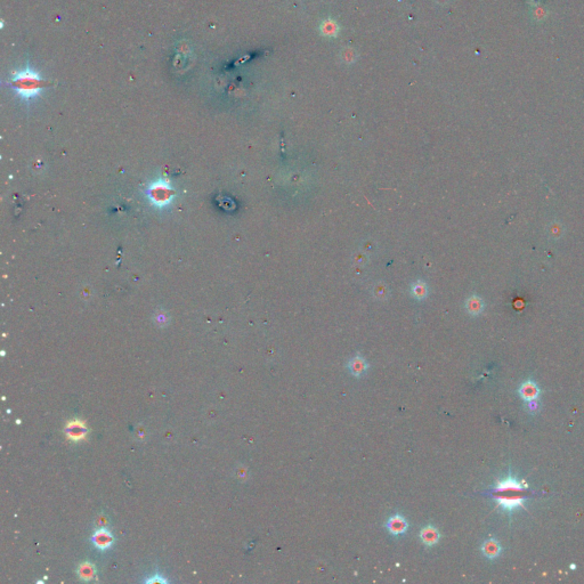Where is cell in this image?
<instances>
[{
  "instance_id": "7",
  "label": "cell",
  "mask_w": 584,
  "mask_h": 584,
  "mask_svg": "<svg viewBox=\"0 0 584 584\" xmlns=\"http://www.w3.org/2000/svg\"><path fill=\"white\" fill-rule=\"evenodd\" d=\"M318 30L323 37L332 39V38H337L339 36L340 25L333 19H325L321 22Z\"/></svg>"
},
{
  "instance_id": "14",
  "label": "cell",
  "mask_w": 584,
  "mask_h": 584,
  "mask_svg": "<svg viewBox=\"0 0 584 584\" xmlns=\"http://www.w3.org/2000/svg\"><path fill=\"white\" fill-rule=\"evenodd\" d=\"M340 56H341V60L344 63H347V64H352V63H354L357 58L355 50L353 48H344Z\"/></svg>"
},
{
  "instance_id": "8",
  "label": "cell",
  "mask_w": 584,
  "mask_h": 584,
  "mask_svg": "<svg viewBox=\"0 0 584 584\" xmlns=\"http://www.w3.org/2000/svg\"><path fill=\"white\" fill-rule=\"evenodd\" d=\"M347 368H348V370H349V372L352 373L353 376L361 377L368 371L369 365L367 363V361H365L362 356L359 355V356L353 357L349 362H348Z\"/></svg>"
},
{
  "instance_id": "5",
  "label": "cell",
  "mask_w": 584,
  "mask_h": 584,
  "mask_svg": "<svg viewBox=\"0 0 584 584\" xmlns=\"http://www.w3.org/2000/svg\"><path fill=\"white\" fill-rule=\"evenodd\" d=\"M92 542H94L95 547L99 550H106L112 547L113 542H114V537H113L112 533L107 529H97L91 537Z\"/></svg>"
},
{
  "instance_id": "13",
  "label": "cell",
  "mask_w": 584,
  "mask_h": 584,
  "mask_svg": "<svg viewBox=\"0 0 584 584\" xmlns=\"http://www.w3.org/2000/svg\"><path fill=\"white\" fill-rule=\"evenodd\" d=\"M79 575H80V577L82 579H85V581H89V579H91L92 576L95 575L94 566L90 564L81 565L79 567Z\"/></svg>"
},
{
  "instance_id": "15",
  "label": "cell",
  "mask_w": 584,
  "mask_h": 584,
  "mask_svg": "<svg viewBox=\"0 0 584 584\" xmlns=\"http://www.w3.org/2000/svg\"><path fill=\"white\" fill-rule=\"evenodd\" d=\"M527 404V411L531 413H534L536 412L537 410H539V405H537V401H532V402H526Z\"/></svg>"
},
{
  "instance_id": "3",
  "label": "cell",
  "mask_w": 584,
  "mask_h": 584,
  "mask_svg": "<svg viewBox=\"0 0 584 584\" xmlns=\"http://www.w3.org/2000/svg\"><path fill=\"white\" fill-rule=\"evenodd\" d=\"M65 432H66V436H68V438L70 440H73V442H79V440L85 438L87 432H88V429H87L85 422L81 421V420H72V421H70L68 424H66Z\"/></svg>"
},
{
  "instance_id": "2",
  "label": "cell",
  "mask_w": 584,
  "mask_h": 584,
  "mask_svg": "<svg viewBox=\"0 0 584 584\" xmlns=\"http://www.w3.org/2000/svg\"><path fill=\"white\" fill-rule=\"evenodd\" d=\"M526 489L527 487L517 481L515 477L509 476L502 482L498 483L492 493L502 509L508 512H512L523 507L525 499L527 498Z\"/></svg>"
},
{
  "instance_id": "9",
  "label": "cell",
  "mask_w": 584,
  "mask_h": 584,
  "mask_svg": "<svg viewBox=\"0 0 584 584\" xmlns=\"http://www.w3.org/2000/svg\"><path fill=\"white\" fill-rule=\"evenodd\" d=\"M420 539H421L423 543L428 545V547H431V545H435L437 542L439 541V532L437 531L436 527L429 525V526L421 529V532H420Z\"/></svg>"
},
{
  "instance_id": "12",
  "label": "cell",
  "mask_w": 584,
  "mask_h": 584,
  "mask_svg": "<svg viewBox=\"0 0 584 584\" xmlns=\"http://www.w3.org/2000/svg\"><path fill=\"white\" fill-rule=\"evenodd\" d=\"M465 308L468 309V312L473 315H477L482 312L483 309V304L480 298L477 297H472L469 298L467 304H465Z\"/></svg>"
},
{
  "instance_id": "4",
  "label": "cell",
  "mask_w": 584,
  "mask_h": 584,
  "mask_svg": "<svg viewBox=\"0 0 584 584\" xmlns=\"http://www.w3.org/2000/svg\"><path fill=\"white\" fill-rule=\"evenodd\" d=\"M541 390L535 381L527 380L522 384L519 388V395L525 402L537 401L540 397Z\"/></svg>"
},
{
  "instance_id": "11",
  "label": "cell",
  "mask_w": 584,
  "mask_h": 584,
  "mask_svg": "<svg viewBox=\"0 0 584 584\" xmlns=\"http://www.w3.org/2000/svg\"><path fill=\"white\" fill-rule=\"evenodd\" d=\"M411 295L417 300L426 299L428 296V287L426 282L421 280L415 281V282L411 285Z\"/></svg>"
},
{
  "instance_id": "1",
  "label": "cell",
  "mask_w": 584,
  "mask_h": 584,
  "mask_svg": "<svg viewBox=\"0 0 584 584\" xmlns=\"http://www.w3.org/2000/svg\"><path fill=\"white\" fill-rule=\"evenodd\" d=\"M10 81L16 94L25 100L36 98L47 85V81L41 77L40 73L29 65H25L22 70L13 72Z\"/></svg>"
},
{
  "instance_id": "10",
  "label": "cell",
  "mask_w": 584,
  "mask_h": 584,
  "mask_svg": "<svg viewBox=\"0 0 584 584\" xmlns=\"http://www.w3.org/2000/svg\"><path fill=\"white\" fill-rule=\"evenodd\" d=\"M482 551L487 558L494 559V558L499 557L500 553H501V545L499 544V542L497 540L490 539L484 542V544H483L482 547Z\"/></svg>"
},
{
  "instance_id": "6",
  "label": "cell",
  "mask_w": 584,
  "mask_h": 584,
  "mask_svg": "<svg viewBox=\"0 0 584 584\" xmlns=\"http://www.w3.org/2000/svg\"><path fill=\"white\" fill-rule=\"evenodd\" d=\"M386 527H387L388 531L392 533L393 535H401V534H404V533L407 531V527H409V524H407L406 519L404 517L401 516V515H395L393 516L392 518L388 519L387 524H386Z\"/></svg>"
}]
</instances>
